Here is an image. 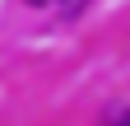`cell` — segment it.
I'll return each instance as SVG.
<instances>
[{"label": "cell", "instance_id": "obj_1", "mask_svg": "<svg viewBox=\"0 0 130 126\" xmlns=\"http://www.w3.org/2000/svg\"><path fill=\"white\" fill-rule=\"evenodd\" d=\"M107 126H130V107H111V112H107Z\"/></svg>", "mask_w": 130, "mask_h": 126}, {"label": "cell", "instance_id": "obj_2", "mask_svg": "<svg viewBox=\"0 0 130 126\" xmlns=\"http://www.w3.org/2000/svg\"><path fill=\"white\" fill-rule=\"evenodd\" d=\"M28 5H65V9H74L79 0H28Z\"/></svg>", "mask_w": 130, "mask_h": 126}]
</instances>
